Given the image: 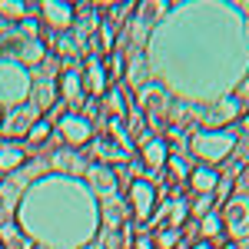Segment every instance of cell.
Masks as SVG:
<instances>
[{
	"mask_svg": "<svg viewBox=\"0 0 249 249\" xmlns=\"http://www.w3.org/2000/svg\"><path fill=\"white\" fill-rule=\"evenodd\" d=\"M50 130H53V126H50V120H43V116H40L37 123L30 126V133H27V143H34V146H37V143H43V140H50Z\"/></svg>",
	"mask_w": 249,
	"mask_h": 249,
	"instance_id": "24",
	"label": "cell"
},
{
	"mask_svg": "<svg viewBox=\"0 0 249 249\" xmlns=\"http://www.w3.org/2000/svg\"><path fill=\"white\" fill-rule=\"evenodd\" d=\"M40 120L37 107L34 103H17L10 113L3 116V123H0V130H3V136H10V140H17V136H27L30 133V126Z\"/></svg>",
	"mask_w": 249,
	"mask_h": 249,
	"instance_id": "5",
	"label": "cell"
},
{
	"mask_svg": "<svg viewBox=\"0 0 249 249\" xmlns=\"http://www.w3.org/2000/svg\"><path fill=\"white\" fill-rule=\"evenodd\" d=\"M130 223V210L123 206L120 196H107L103 199V230H126Z\"/></svg>",
	"mask_w": 249,
	"mask_h": 249,
	"instance_id": "11",
	"label": "cell"
},
{
	"mask_svg": "<svg viewBox=\"0 0 249 249\" xmlns=\"http://www.w3.org/2000/svg\"><path fill=\"white\" fill-rule=\"evenodd\" d=\"M40 14H43V23H47L53 34H70L77 7H73V3H40Z\"/></svg>",
	"mask_w": 249,
	"mask_h": 249,
	"instance_id": "7",
	"label": "cell"
},
{
	"mask_svg": "<svg viewBox=\"0 0 249 249\" xmlns=\"http://www.w3.org/2000/svg\"><path fill=\"white\" fill-rule=\"evenodd\" d=\"M216 186H219V170H216V166H196V170L190 173V190L196 193V196L216 193Z\"/></svg>",
	"mask_w": 249,
	"mask_h": 249,
	"instance_id": "13",
	"label": "cell"
},
{
	"mask_svg": "<svg viewBox=\"0 0 249 249\" xmlns=\"http://www.w3.org/2000/svg\"><path fill=\"white\" fill-rule=\"evenodd\" d=\"M133 249H156V246H153V239H150V236H140Z\"/></svg>",
	"mask_w": 249,
	"mask_h": 249,
	"instance_id": "30",
	"label": "cell"
},
{
	"mask_svg": "<svg viewBox=\"0 0 249 249\" xmlns=\"http://www.w3.org/2000/svg\"><path fill=\"white\" fill-rule=\"evenodd\" d=\"M34 249H40V246H34Z\"/></svg>",
	"mask_w": 249,
	"mask_h": 249,
	"instance_id": "37",
	"label": "cell"
},
{
	"mask_svg": "<svg viewBox=\"0 0 249 249\" xmlns=\"http://www.w3.org/2000/svg\"><path fill=\"white\" fill-rule=\"evenodd\" d=\"M57 87H60L63 103L70 107V113H80V107H83V73L80 70H63Z\"/></svg>",
	"mask_w": 249,
	"mask_h": 249,
	"instance_id": "8",
	"label": "cell"
},
{
	"mask_svg": "<svg viewBox=\"0 0 249 249\" xmlns=\"http://www.w3.org/2000/svg\"><path fill=\"white\" fill-rule=\"evenodd\" d=\"M173 156V146L166 136H150L146 143H143V153H140V163H143V170H163L166 163H170Z\"/></svg>",
	"mask_w": 249,
	"mask_h": 249,
	"instance_id": "6",
	"label": "cell"
},
{
	"mask_svg": "<svg viewBox=\"0 0 249 249\" xmlns=\"http://www.w3.org/2000/svg\"><path fill=\"white\" fill-rule=\"evenodd\" d=\"M236 110H239V100H219V107H216V110H213V123H223V120H232V116H236Z\"/></svg>",
	"mask_w": 249,
	"mask_h": 249,
	"instance_id": "21",
	"label": "cell"
},
{
	"mask_svg": "<svg viewBox=\"0 0 249 249\" xmlns=\"http://www.w3.org/2000/svg\"><path fill=\"white\" fill-rule=\"evenodd\" d=\"M113 43H116V34H113V23H100V47L110 53L113 50Z\"/></svg>",
	"mask_w": 249,
	"mask_h": 249,
	"instance_id": "28",
	"label": "cell"
},
{
	"mask_svg": "<svg viewBox=\"0 0 249 249\" xmlns=\"http://www.w3.org/2000/svg\"><path fill=\"white\" fill-rule=\"evenodd\" d=\"M123 230H103L100 232V243H96V249H123Z\"/></svg>",
	"mask_w": 249,
	"mask_h": 249,
	"instance_id": "23",
	"label": "cell"
},
{
	"mask_svg": "<svg viewBox=\"0 0 249 249\" xmlns=\"http://www.w3.org/2000/svg\"><path fill=\"white\" fill-rule=\"evenodd\" d=\"M126 203H130V216H133L136 223H150L153 206H156V190H153V183H146V179H130Z\"/></svg>",
	"mask_w": 249,
	"mask_h": 249,
	"instance_id": "2",
	"label": "cell"
},
{
	"mask_svg": "<svg viewBox=\"0 0 249 249\" xmlns=\"http://www.w3.org/2000/svg\"><path fill=\"white\" fill-rule=\"evenodd\" d=\"M0 243H3V249H34V239L27 232H20L14 223L0 226Z\"/></svg>",
	"mask_w": 249,
	"mask_h": 249,
	"instance_id": "15",
	"label": "cell"
},
{
	"mask_svg": "<svg viewBox=\"0 0 249 249\" xmlns=\"http://www.w3.org/2000/svg\"><path fill=\"white\" fill-rule=\"evenodd\" d=\"M20 60H23L27 67H34L37 60H47V47H43L40 40H30V43H23V50H20Z\"/></svg>",
	"mask_w": 249,
	"mask_h": 249,
	"instance_id": "19",
	"label": "cell"
},
{
	"mask_svg": "<svg viewBox=\"0 0 249 249\" xmlns=\"http://www.w3.org/2000/svg\"><path fill=\"white\" fill-rule=\"evenodd\" d=\"M83 249H96V246H83Z\"/></svg>",
	"mask_w": 249,
	"mask_h": 249,
	"instance_id": "35",
	"label": "cell"
},
{
	"mask_svg": "<svg viewBox=\"0 0 249 249\" xmlns=\"http://www.w3.org/2000/svg\"><path fill=\"white\" fill-rule=\"evenodd\" d=\"M23 160H27V153H23V146H20V143H14V140L0 143V173L20 170V166H23Z\"/></svg>",
	"mask_w": 249,
	"mask_h": 249,
	"instance_id": "14",
	"label": "cell"
},
{
	"mask_svg": "<svg viewBox=\"0 0 249 249\" xmlns=\"http://www.w3.org/2000/svg\"><path fill=\"white\" fill-rule=\"evenodd\" d=\"M14 196H17V183L0 186V226L14 223Z\"/></svg>",
	"mask_w": 249,
	"mask_h": 249,
	"instance_id": "18",
	"label": "cell"
},
{
	"mask_svg": "<svg viewBox=\"0 0 249 249\" xmlns=\"http://www.w3.org/2000/svg\"><path fill=\"white\" fill-rule=\"evenodd\" d=\"M93 150H96V163H103V166H116V163H126L130 160V150L120 140H113L110 133L93 136Z\"/></svg>",
	"mask_w": 249,
	"mask_h": 249,
	"instance_id": "9",
	"label": "cell"
},
{
	"mask_svg": "<svg viewBox=\"0 0 249 249\" xmlns=\"http://www.w3.org/2000/svg\"><path fill=\"white\" fill-rule=\"evenodd\" d=\"M57 133L67 146H83V143H93V123L83 113H63L57 123Z\"/></svg>",
	"mask_w": 249,
	"mask_h": 249,
	"instance_id": "3",
	"label": "cell"
},
{
	"mask_svg": "<svg viewBox=\"0 0 249 249\" xmlns=\"http://www.w3.org/2000/svg\"><path fill=\"white\" fill-rule=\"evenodd\" d=\"M103 67H107V80H110V83H120V80H123V57H120V53H110V60H107Z\"/></svg>",
	"mask_w": 249,
	"mask_h": 249,
	"instance_id": "25",
	"label": "cell"
},
{
	"mask_svg": "<svg viewBox=\"0 0 249 249\" xmlns=\"http://www.w3.org/2000/svg\"><path fill=\"white\" fill-rule=\"evenodd\" d=\"M236 136L226 130H213V133H196L193 136V153L203 160V166H219L223 160H230Z\"/></svg>",
	"mask_w": 249,
	"mask_h": 249,
	"instance_id": "1",
	"label": "cell"
},
{
	"mask_svg": "<svg viewBox=\"0 0 249 249\" xmlns=\"http://www.w3.org/2000/svg\"><path fill=\"white\" fill-rule=\"evenodd\" d=\"M193 249H216V246H213V243H196Z\"/></svg>",
	"mask_w": 249,
	"mask_h": 249,
	"instance_id": "32",
	"label": "cell"
},
{
	"mask_svg": "<svg viewBox=\"0 0 249 249\" xmlns=\"http://www.w3.org/2000/svg\"><path fill=\"white\" fill-rule=\"evenodd\" d=\"M199 236H203V243H213V239L226 236V230H223V216H219L216 210L206 213V216L199 219Z\"/></svg>",
	"mask_w": 249,
	"mask_h": 249,
	"instance_id": "16",
	"label": "cell"
},
{
	"mask_svg": "<svg viewBox=\"0 0 249 249\" xmlns=\"http://www.w3.org/2000/svg\"><path fill=\"white\" fill-rule=\"evenodd\" d=\"M239 246H243V249H249V239H243V243H239Z\"/></svg>",
	"mask_w": 249,
	"mask_h": 249,
	"instance_id": "34",
	"label": "cell"
},
{
	"mask_svg": "<svg viewBox=\"0 0 249 249\" xmlns=\"http://www.w3.org/2000/svg\"><path fill=\"white\" fill-rule=\"evenodd\" d=\"M53 170L70 173V176H80V173H87V166H83V160H77L73 150H63V153H53Z\"/></svg>",
	"mask_w": 249,
	"mask_h": 249,
	"instance_id": "17",
	"label": "cell"
},
{
	"mask_svg": "<svg viewBox=\"0 0 249 249\" xmlns=\"http://www.w3.org/2000/svg\"><path fill=\"white\" fill-rule=\"evenodd\" d=\"M239 126H243V136H246V140H249V113L243 116V123H239Z\"/></svg>",
	"mask_w": 249,
	"mask_h": 249,
	"instance_id": "31",
	"label": "cell"
},
{
	"mask_svg": "<svg viewBox=\"0 0 249 249\" xmlns=\"http://www.w3.org/2000/svg\"><path fill=\"white\" fill-rule=\"evenodd\" d=\"M213 206H216V203H213V193H203V196H196V206H193V216H199V219H203L206 213H213Z\"/></svg>",
	"mask_w": 249,
	"mask_h": 249,
	"instance_id": "26",
	"label": "cell"
},
{
	"mask_svg": "<svg viewBox=\"0 0 249 249\" xmlns=\"http://www.w3.org/2000/svg\"><path fill=\"white\" fill-rule=\"evenodd\" d=\"M179 243H183V232H179V230H160L153 236V246L156 249H176Z\"/></svg>",
	"mask_w": 249,
	"mask_h": 249,
	"instance_id": "20",
	"label": "cell"
},
{
	"mask_svg": "<svg viewBox=\"0 0 249 249\" xmlns=\"http://www.w3.org/2000/svg\"><path fill=\"white\" fill-rule=\"evenodd\" d=\"M103 107H110V113H113L116 120L126 113V103H123V87H120V83H116L113 90L107 93V103H103Z\"/></svg>",
	"mask_w": 249,
	"mask_h": 249,
	"instance_id": "22",
	"label": "cell"
},
{
	"mask_svg": "<svg viewBox=\"0 0 249 249\" xmlns=\"http://www.w3.org/2000/svg\"><path fill=\"white\" fill-rule=\"evenodd\" d=\"M223 249H243V246H239V243H226Z\"/></svg>",
	"mask_w": 249,
	"mask_h": 249,
	"instance_id": "33",
	"label": "cell"
},
{
	"mask_svg": "<svg viewBox=\"0 0 249 249\" xmlns=\"http://www.w3.org/2000/svg\"><path fill=\"white\" fill-rule=\"evenodd\" d=\"M219 216H223V230H226V236H232V243L249 239V203L246 199H236L232 196Z\"/></svg>",
	"mask_w": 249,
	"mask_h": 249,
	"instance_id": "4",
	"label": "cell"
},
{
	"mask_svg": "<svg viewBox=\"0 0 249 249\" xmlns=\"http://www.w3.org/2000/svg\"><path fill=\"white\" fill-rule=\"evenodd\" d=\"M20 34L23 37H34L37 34V20H20Z\"/></svg>",
	"mask_w": 249,
	"mask_h": 249,
	"instance_id": "29",
	"label": "cell"
},
{
	"mask_svg": "<svg viewBox=\"0 0 249 249\" xmlns=\"http://www.w3.org/2000/svg\"><path fill=\"white\" fill-rule=\"evenodd\" d=\"M87 183H90V190L100 193L103 199L107 196H116V190H120V183H116V170L113 166H103V163H93V166H87Z\"/></svg>",
	"mask_w": 249,
	"mask_h": 249,
	"instance_id": "10",
	"label": "cell"
},
{
	"mask_svg": "<svg viewBox=\"0 0 249 249\" xmlns=\"http://www.w3.org/2000/svg\"><path fill=\"white\" fill-rule=\"evenodd\" d=\"M0 249H3V243H0Z\"/></svg>",
	"mask_w": 249,
	"mask_h": 249,
	"instance_id": "36",
	"label": "cell"
},
{
	"mask_svg": "<svg viewBox=\"0 0 249 249\" xmlns=\"http://www.w3.org/2000/svg\"><path fill=\"white\" fill-rule=\"evenodd\" d=\"M83 87H87V90H90L93 96H103V93H107L110 80H107V67H103V60H100V57H90V60H87Z\"/></svg>",
	"mask_w": 249,
	"mask_h": 249,
	"instance_id": "12",
	"label": "cell"
},
{
	"mask_svg": "<svg viewBox=\"0 0 249 249\" xmlns=\"http://www.w3.org/2000/svg\"><path fill=\"white\" fill-rule=\"evenodd\" d=\"M27 3H0V17H20V20H27Z\"/></svg>",
	"mask_w": 249,
	"mask_h": 249,
	"instance_id": "27",
	"label": "cell"
}]
</instances>
